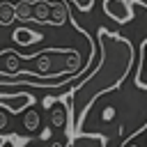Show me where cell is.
<instances>
[{
	"mask_svg": "<svg viewBox=\"0 0 147 147\" xmlns=\"http://www.w3.org/2000/svg\"><path fill=\"white\" fill-rule=\"evenodd\" d=\"M99 41H101V62L96 64V69L71 92V101H74V110H71V129H80L87 106L94 103L96 96H101L108 90H115L126 74L131 71L133 64V48L131 41L110 34L106 30L99 32Z\"/></svg>",
	"mask_w": 147,
	"mask_h": 147,
	"instance_id": "cell-1",
	"label": "cell"
},
{
	"mask_svg": "<svg viewBox=\"0 0 147 147\" xmlns=\"http://www.w3.org/2000/svg\"><path fill=\"white\" fill-rule=\"evenodd\" d=\"M46 103L51 108L48 110V122H51L53 129H64L67 124L71 126V110H69V106L64 101H55L53 103V99H48Z\"/></svg>",
	"mask_w": 147,
	"mask_h": 147,
	"instance_id": "cell-2",
	"label": "cell"
},
{
	"mask_svg": "<svg viewBox=\"0 0 147 147\" xmlns=\"http://www.w3.org/2000/svg\"><path fill=\"white\" fill-rule=\"evenodd\" d=\"M28 106H32V96L21 92V94H0V108H5L7 113H23Z\"/></svg>",
	"mask_w": 147,
	"mask_h": 147,
	"instance_id": "cell-3",
	"label": "cell"
},
{
	"mask_svg": "<svg viewBox=\"0 0 147 147\" xmlns=\"http://www.w3.org/2000/svg\"><path fill=\"white\" fill-rule=\"evenodd\" d=\"M108 138L103 133H76L69 136L67 147H106Z\"/></svg>",
	"mask_w": 147,
	"mask_h": 147,
	"instance_id": "cell-4",
	"label": "cell"
},
{
	"mask_svg": "<svg viewBox=\"0 0 147 147\" xmlns=\"http://www.w3.org/2000/svg\"><path fill=\"white\" fill-rule=\"evenodd\" d=\"M103 7H106V14L113 16L115 21H119V23H124V21L131 18V11L126 9V5H124L122 0H106Z\"/></svg>",
	"mask_w": 147,
	"mask_h": 147,
	"instance_id": "cell-5",
	"label": "cell"
},
{
	"mask_svg": "<svg viewBox=\"0 0 147 147\" xmlns=\"http://www.w3.org/2000/svg\"><path fill=\"white\" fill-rule=\"evenodd\" d=\"M39 126H41V117H39V113H37L34 108L25 110V115H23V129L30 131V133H34Z\"/></svg>",
	"mask_w": 147,
	"mask_h": 147,
	"instance_id": "cell-6",
	"label": "cell"
},
{
	"mask_svg": "<svg viewBox=\"0 0 147 147\" xmlns=\"http://www.w3.org/2000/svg\"><path fill=\"white\" fill-rule=\"evenodd\" d=\"M14 39L18 41V44H23V46H28V44H32V41H39L41 39V34L39 32H30V30H16L14 32Z\"/></svg>",
	"mask_w": 147,
	"mask_h": 147,
	"instance_id": "cell-7",
	"label": "cell"
},
{
	"mask_svg": "<svg viewBox=\"0 0 147 147\" xmlns=\"http://www.w3.org/2000/svg\"><path fill=\"white\" fill-rule=\"evenodd\" d=\"M14 7L11 5H0V23L2 25H7V23H11V18H14Z\"/></svg>",
	"mask_w": 147,
	"mask_h": 147,
	"instance_id": "cell-8",
	"label": "cell"
},
{
	"mask_svg": "<svg viewBox=\"0 0 147 147\" xmlns=\"http://www.w3.org/2000/svg\"><path fill=\"white\" fill-rule=\"evenodd\" d=\"M5 129H7V110L2 108L0 110V131H5Z\"/></svg>",
	"mask_w": 147,
	"mask_h": 147,
	"instance_id": "cell-9",
	"label": "cell"
},
{
	"mask_svg": "<svg viewBox=\"0 0 147 147\" xmlns=\"http://www.w3.org/2000/svg\"><path fill=\"white\" fill-rule=\"evenodd\" d=\"M0 147H16V145H14V140H11V133H9V136L2 140V145H0Z\"/></svg>",
	"mask_w": 147,
	"mask_h": 147,
	"instance_id": "cell-10",
	"label": "cell"
},
{
	"mask_svg": "<svg viewBox=\"0 0 147 147\" xmlns=\"http://www.w3.org/2000/svg\"><path fill=\"white\" fill-rule=\"evenodd\" d=\"M51 131H53V126L44 129V131H41V138H44V140H48V138H51Z\"/></svg>",
	"mask_w": 147,
	"mask_h": 147,
	"instance_id": "cell-11",
	"label": "cell"
},
{
	"mask_svg": "<svg viewBox=\"0 0 147 147\" xmlns=\"http://www.w3.org/2000/svg\"><path fill=\"white\" fill-rule=\"evenodd\" d=\"M48 147H67V145H64V142H60V140H53Z\"/></svg>",
	"mask_w": 147,
	"mask_h": 147,
	"instance_id": "cell-12",
	"label": "cell"
},
{
	"mask_svg": "<svg viewBox=\"0 0 147 147\" xmlns=\"http://www.w3.org/2000/svg\"><path fill=\"white\" fill-rule=\"evenodd\" d=\"M122 147H140V145H138V142H133V140H131V142H124V145H122Z\"/></svg>",
	"mask_w": 147,
	"mask_h": 147,
	"instance_id": "cell-13",
	"label": "cell"
},
{
	"mask_svg": "<svg viewBox=\"0 0 147 147\" xmlns=\"http://www.w3.org/2000/svg\"><path fill=\"white\" fill-rule=\"evenodd\" d=\"M2 140H5V138H2V136H0V145H2Z\"/></svg>",
	"mask_w": 147,
	"mask_h": 147,
	"instance_id": "cell-14",
	"label": "cell"
},
{
	"mask_svg": "<svg viewBox=\"0 0 147 147\" xmlns=\"http://www.w3.org/2000/svg\"><path fill=\"white\" fill-rule=\"evenodd\" d=\"M28 147H34V145H30V142H28Z\"/></svg>",
	"mask_w": 147,
	"mask_h": 147,
	"instance_id": "cell-15",
	"label": "cell"
}]
</instances>
